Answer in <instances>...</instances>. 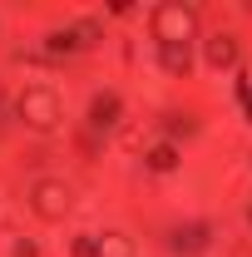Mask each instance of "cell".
Instances as JSON below:
<instances>
[{"label":"cell","mask_w":252,"mask_h":257,"mask_svg":"<svg viewBox=\"0 0 252 257\" xmlns=\"http://www.w3.org/2000/svg\"><path fill=\"white\" fill-rule=\"evenodd\" d=\"M149 25H154L158 50H188L193 30H198V20H193V10H188V5H158Z\"/></svg>","instance_id":"cell-1"},{"label":"cell","mask_w":252,"mask_h":257,"mask_svg":"<svg viewBox=\"0 0 252 257\" xmlns=\"http://www.w3.org/2000/svg\"><path fill=\"white\" fill-rule=\"evenodd\" d=\"M20 124H30L35 134H50V128H60V94L50 89V84H30L25 94H20Z\"/></svg>","instance_id":"cell-2"},{"label":"cell","mask_w":252,"mask_h":257,"mask_svg":"<svg viewBox=\"0 0 252 257\" xmlns=\"http://www.w3.org/2000/svg\"><path fill=\"white\" fill-rule=\"evenodd\" d=\"M30 208L45 223H60V218H69V208H74V188L60 183V178H40L35 193H30Z\"/></svg>","instance_id":"cell-3"},{"label":"cell","mask_w":252,"mask_h":257,"mask_svg":"<svg viewBox=\"0 0 252 257\" xmlns=\"http://www.w3.org/2000/svg\"><path fill=\"white\" fill-rule=\"evenodd\" d=\"M203 60L213 64V69H232V64H237V40H232V35H213L208 50H203Z\"/></svg>","instance_id":"cell-4"},{"label":"cell","mask_w":252,"mask_h":257,"mask_svg":"<svg viewBox=\"0 0 252 257\" xmlns=\"http://www.w3.org/2000/svg\"><path fill=\"white\" fill-rule=\"evenodd\" d=\"M94 252H99V257H134V242H129L124 232H104Z\"/></svg>","instance_id":"cell-5"},{"label":"cell","mask_w":252,"mask_h":257,"mask_svg":"<svg viewBox=\"0 0 252 257\" xmlns=\"http://www.w3.org/2000/svg\"><path fill=\"white\" fill-rule=\"evenodd\" d=\"M158 55H163V69H173V74L188 69V50H158Z\"/></svg>","instance_id":"cell-6"},{"label":"cell","mask_w":252,"mask_h":257,"mask_svg":"<svg viewBox=\"0 0 252 257\" xmlns=\"http://www.w3.org/2000/svg\"><path fill=\"white\" fill-rule=\"evenodd\" d=\"M114 114H119V99H114V94H99L94 99V119H114Z\"/></svg>","instance_id":"cell-7"},{"label":"cell","mask_w":252,"mask_h":257,"mask_svg":"<svg viewBox=\"0 0 252 257\" xmlns=\"http://www.w3.org/2000/svg\"><path fill=\"white\" fill-rule=\"evenodd\" d=\"M154 168H173V149H158V154H154Z\"/></svg>","instance_id":"cell-8"}]
</instances>
